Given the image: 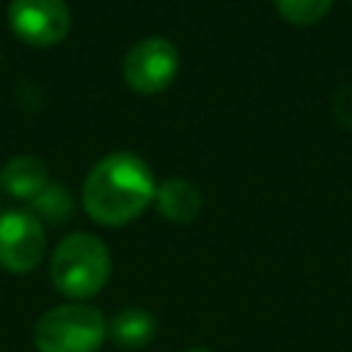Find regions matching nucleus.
<instances>
[{
    "mask_svg": "<svg viewBox=\"0 0 352 352\" xmlns=\"http://www.w3.org/2000/svg\"><path fill=\"white\" fill-rule=\"evenodd\" d=\"M107 338V319L88 302H63L41 314L33 330L38 352H99Z\"/></svg>",
    "mask_w": 352,
    "mask_h": 352,
    "instance_id": "3",
    "label": "nucleus"
},
{
    "mask_svg": "<svg viewBox=\"0 0 352 352\" xmlns=\"http://www.w3.org/2000/svg\"><path fill=\"white\" fill-rule=\"evenodd\" d=\"M190 352H212V349H206V346H192Z\"/></svg>",
    "mask_w": 352,
    "mask_h": 352,
    "instance_id": "13",
    "label": "nucleus"
},
{
    "mask_svg": "<svg viewBox=\"0 0 352 352\" xmlns=\"http://www.w3.org/2000/svg\"><path fill=\"white\" fill-rule=\"evenodd\" d=\"M333 0H275L278 14L292 25H314L330 11Z\"/></svg>",
    "mask_w": 352,
    "mask_h": 352,
    "instance_id": "10",
    "label": "nucleus"
},
{
    "mask_svg": "<svg viewBox=\"0 0 352 352\" xmlns=\"http://www.w3.org/2000/svg\"><path fill=\"white\" fill-rule=\"evenodd\" d=\"M176 72H179V52L162 36L138 41L124 58V82L138 94L165 91L173 82Z\"/></svg>",
    "mask_w": 352,
    "mask_h": 352,
    "instance_id": "4",
    "label": "nucleus"
},
{
    "mask_svg": "<svg viewBox=\"0 0 352 352\" xmlns=\"http://www.w3.org/2000/svg\"><path fill=\"white\" fill-rule=\"evenodd\" d=\"M110 270L113 261L107 245L85 231L63 236L50 258V278L55 289L77 302L99 294L110 280Z\"/></svg>",
    "mask_w": 352,
    "mask_h": 352,
    "instance_id": "2",
    "label": "nucleus"
},
{
    "mask_svg": "<svg viewBox=\"0 0 352 352\" xmlns=\"http://www.w3.org/2000/svg\"><path fill=\"white\" fill-rule=\"evenodd\" d=\"M8 25L22 41L52 47L69 33L72 14L66 0H11Z\"/></svg>",
    "mask_w": 352,
    "mask_h": 352,
    "instance_id": "6",
    "label": "nucleus"
},
{
    "mask_svg": "<svg viewBox=\"0 0 352 352\" xmlns=\"http://www.w3.org/2000/svg\"><path fill=\"white\" fill-rule=\"evenodd\" d=\"M157 195L148 165L129 151L107 154L94 165L82 184V206L102 226L135 220Z\"/></svg>",
    "mask_w": 352,
    "mask_h": 352,
    "instance_id": "1",
    "label": "nucleus"
},
{
    "mask_svg": "<svg viewBox=\"0 0 352 352\" xmlns=\"http://www.w3.org/2000/svg\"><path fill=\"white\" fill-rule=\"evenodd\" d=\"M349 3H352V0H349Z\"/></svg>",
    "mask_w": 352,
    "mask_h": 352,
    "instance_id": "14",
    "label": "nucleus"
},
{
    "mask_svg": "<svg viewBox=\"0 0 352 352\" xmlns=\"http://www.w3.org/2000/svg\"><path fill=\"white\" fill-rule=\"evenodd\" d=\"M0 184L8 195L14 198H25L33 201L50 182H47V165L38 157L30 154H19L14 160H8L0 170Z\"/></svg>",
    "mask_w": 352,
    "mask_h": 352,
    "instance_id": "7",
    "label": "nucleus"
},
{
    "mask_svg": "<svg viewBox=\"0 0 352 352\" xmlns=\"http://www.w3.org/2000/svg\"><path fill=\"white\" fill-rule=\"evenodd\" d=\"M333 113L344 129H352V85H341L333 94Z\"/></svg>",
    "mask_w": 352,
    "mask_h": 352,
    "instance_id": "12",
    "label": "nucleus"
},
{
    "mask_svg": "<svg viewBox=\"0 0 352 352\" xmlns=\"http://www.w3.org/2000/svg\"><path fill=\"white\" fill-rule=\"evenodd\" d=\"M30 204H33V209H36V217H44V220H50V223H60V220L69 217V212H72V198H69V192H66L63 187H58V184H47Z\"/></svg>",
    "mask_w": 352,
    "mask_h": 352,
    "instance_id": "11",
    "label": "nucleus"
},
{
    "mask_svg": "<svg viewBox=\"0 0 352 352\" xmlns=\"http://www.w3.org/2000/svg\"><path fill=\"white\" fill-rule=\"evenodd\" d=\"M157 206L173 223H192L201 212V192L192 182L173 176L157 187Z\"/></svg>",
    "mask_w": 352,
    "mask_h": 352,
    "instance_id": "8",
    "label": "nucleus"
},
{
    "mask_svg": "<svg viewBox=\"0 0 352 352\" xmlns=\"http://www.w3.org/2000/svg\"><path fill=\"white\" fill-rule=\"evenodd\" d=\"M107 333L121 349H143L157 336V322L143 308H124L107 322Z\"/></svg>",
    "mask_w": 352,
    "mask_h": 352,
    "instance_id": "9",
    "label": "nucleus"
},
{
    "mask_svg": "<svg viewBox=\"0 0 352 352\" xmlns=\"http://www.w3.org/2000/svg\"><path fill=\"white\" fill-rule=\"evenodd\" d=\"M47 236L44 226L33 212H6L0 214V267L16 275L36 270L44 258Z\"/></svg>",
    "mask_w": 352,
    "mask_h": 352,
    "instance_id": "5",
    "label": "nucleus"
}]
</instances>
